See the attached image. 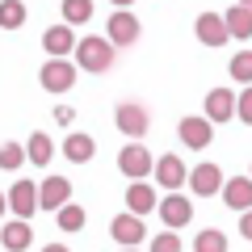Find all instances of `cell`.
<instances>
[{
    "instance_id": "cell-1",
    "label": "cell",
    "mask_w": 252,
    "mask_h": 252,
    "mask_svg": "<svg viewBox=\"0 0 252 252\" xmlns=\"http://www.w3.org/2000/svg\"><path fill=\"white\" fill-rule=\"evenodd\" d=\"M76 67H84V72H109L114 67V59H118V46L109 42V38H101V34H89V38H76Z\"/></svg>"
},
{
    "instance_id": "cell-2",
    "label": "cell",
    "mask_w": 252,
    "mask_h": 252,
    "mask_svg": "<svg viewBox=\"0 0 252 252\" xmlns=\"http://www.w3.org/2000/svg\"><path fill=\"white\" fill-rule=\"evenodd\" d=\"M76 72H80V67H76L72 59H46L42 72H38V80H42L46 93H67L76 84Z\"/></svg>"
},
{
    "instance_id": "cell-3",
    "label": "cell",
    "mask_w": 252,
    "mask_h": 252,
    "mask_svg": "<svg viewBox=\"0 0 252 252\" xmlns=\"http://www.w3.org/2000/svg\"><path fill=\"white\" fill-rule=\"evenodd\" d=\"M118 168H122V177H130V181H143L147 172H152V152H147L139 139H130V143L118 152Z\"/></svg>"
},
{
    "instance_id": "cell-4",
    "label": "cell",
    "mask_w": 252,
    "mask_h": 252,
    "mask_svg": "<svg viewBox=\"0 0 252 252\" xmlns=\"http://www.w3.org/2000/svg\"><path fill=\"white\" fill-rule=\"evenodd\" d=\"M139 34H143V30H139V17H135V13L118 9L114 17H105V38H109L114 46H135Z\"/></svg>"
},
{
    "instance_id": "cell-5",
    "label": "cell",
    "mask_w": 252,
    "mask_h": 252,
    "mask_svg": "<svg viewBox=\"0 0 252 252\" xmlns=\"http://www.w3.org/2000/svg\"><path fill=\"white\" fill-rule=\"evenodd\" d=\"M156 210H160V219H164V227H185L189 219H193V202L185 198V193H177V189H168L164 193V202H156Z\"/></svg>"
},
{
    "instance_id": "cell-6",
    "label": "cell",
    "mask_w": 252,
    "mask_h": 252,
    "mask_svg": "<svg viewBox=\"0 0 252 252\" xmlns=\"http://www.w3.org/2000/svg\"><path fill=\"white\" fill-rule=\"evenodd\" d=\"M4 206H9L17 219H34V210H38V185H34V181H17V185L4 193Z\"/></svg>"
},
{
    "instance_id": "cell-7",
    "label": "cell",
    "mask_w": 252,
    "mask_h": 252,
    "mask_svg": "<svg viewBox=\"0 0 252 252\" xmlns=\"http://www.w3.org/2000/svg\"><path fill=\"white\" fill-rule=\"evenodd\" d=\"M177 135H181V143H185L189 152H202V147H210V139H215V126H210V118H181Z\"/></svg>"
},
{
    "instance_id": "cell-8",
    "label": "cell",
    "mask_w": 252,
    "mask_h": 252,
    "mask_svg": "<svg viewBox=\"0 0 252 252\" xmlns=\"http://www.w3.org/2000/svg\"><path fill=\"white\" fill-rule=\"evenodd\" d=\"M109 235H114L122 248H139V244H143V235H147V227H143V219H139V215H130V210H126V215H118L114 223H109Z\"/></svg>"
},
{
    "instance_id": "cell-9",
    "label": "cell",
    "mask_w": 252,
    "mask_h": 252,
    "mask_svg": "<svg viewBox=\"0 0 252 252\" xmlns=\"http://www.w3.org/2000/svg\"><path fill=\"white\" fill-rule=\"evenodd\" d=\"M185 181H189V189L198 193V198H210V193H219V185H223V168L219 164H198L193 172H185Z\"/></svg>"
},
{
    "instance_id": "cell-10",
    "label": "cell",
    "mask_w": 252,
    "mask_h": 252,
    "mask_svg": "<svg viewBox=\"0 0 252 252\" xmlns=\"http://www.w3.org/2000/svg\"><path fill=\"white\" fill-rule=\"evenodd\" d=\"M147 109L143 105H135V101H126V105H118V130L122 135H130V139H143L147 135Z\"/></svg>"
},
{
    "instance_id": "cell-11",
    "label": "cell",
    "mask_w": 252,
    "mask_h": 252,
    "mask_svg": "<svg viewBox=\"0 0 252 252\" xmlns=\"http://www.w3.org/2000/svg\"><path fill=\"white\" fill-rule=\"evenodd\" d=\"M67 198H72V181H63V177H46L38 185V206L42 210H59Z\"/></svg>"
},
{
    "instance_id": "cell-12",
    "label": "cell",
    "mask_w": 252,
    "mask_h": 252,
    "mask_svg": "<svg viewBox=\"0 0 252 252\" xmlns=\"http://www.w3.org/2000/svg\"><path fill=\"white\" fill-rule=\"evenodd\" d=\"M76 46V34H72V26L63 21V26H51L42 34V51L51 55V59H67V51Z\"/></svg>"
},
{
    "instance_id": "cell-13",
    "label": "cell",
    "mask_w": 252,
    "mask_h": 252,
    "mask_svg": "<svg viewBox=\"0 0 252 252\" xmlns=\"http://www.w3.org/2000/svg\"><path fill=\"white\" fill-rule=\"evenodd\" d=\"M0 244L9 252H26L34 244V231H30V219H13V223L0 227Z\"/></svg>"
},
{
    "instance_id": "cell-14",
    "label": "cell",
    "mask_w": 252,
    "mask_h": 252,
    "mask_svg": "<svg viewBox=\"0 0 252 252\" xmlns=\"http://www.w3.org/2000/svg\"><path fill=\"white\" fill-rule=\"evenodd\" d=\"M152 172H156V185H164V189H181L185 185V164H181L177 156L152 160Z\"/></svg>"
},
{
    "instance_id": "cell-15",
    "label": "cell",
    "mask_w": 252,
    "mask_h": 252,
    "mask_svg": "<svg viewBox=\"0 0 252 252\" xmlns=\"http://www.w3.org/2000/svg\"><path fill=\"white\" fill-rule=\"evenodd\" d=\"M223 26H227V34H235L240 42H248V38H252V4L240 0L231 13H223Z\"/></svg>"
},
{
    "instance_id": "cell-16",
    "label": "cell",
    "mask_w": 252,
    "mask_h": 252,
    "mask_svg": "<svg viewBox=\"0 0 252 252\" xmlns=\"http://www.w3.org/2000/svg\"><path fill=\"white\" fill-rule=\"evenodd\" d=\"M126 210L130 215H152L156 210V189L152 185H143V181H130V189H126Z\"/></svg>"
},
{
    "instance_id": "cell-17",
    "label": "cell",
    "mask_w": 252,
    "mask_h": 252,
    "mask_svg": "<svg viewBox=\"0 0 252 252\" xmlns=\"http://www.w3.org/2000/svg\"><path fill=\"white\" fill-rule=\"evenodd\" d=\"M219 189H223V202L231 210H248L252 206V181L248 177H231V181H223Z\"/></svg>"
},
{
    "instance_id": "cell-18",
    "label": "cell",
    "mask_w": 252,
    "mask_h": 252,
    "mask_svg": "<svg viewBox=\"0 0 252 252\" xmlns=\"http://www.w3.org/2000/svg\"><path fill=\"white\" fill-rule=\"evenodd\" d=\"M206 118L210 122H231L235 118V93L231 89H215L206 97Z\"/></svg>"
},
{
    "instance_id": "cell-19",
    "label": "cell",
    "mask_w": 252,
    "mask_h": 252,
    "mask_svg": "<svg viewBox=\"0 0 252 252\" xmlns=\"http://www.w3.org/2000/svg\"><path fill=\"white\" fill-rule=\"evenodd\" d=\"M198 38H202L206 46H223L231 34H227V26H223L219 13H202V17H198Z\"/></svg>"
},
{
    "instance_id": "cell-20",
    "label": "cell",
    "mask_w": 252,
    "mask_h": 252,
    "mask_svg": "<svg viewBox=\"0 0 252 252\" xmlns=\"http://www.w3.org/2000/svg\"><path fill=\"white\" fill-rule=\"evenodd\" d=\"M93 152H97V143H93V135H67V143H63V156L72 164H89Z\"/></svg>"
},
{
    "instance_id": "cell-21",
    "label": "cell",
    "mask_w": 252,
    "mask_h": 252,
    "mask_svg": "<svg viewBox=\"0 0 252 252\" xmlns=\"http://www.w3.org/2000/svg\"><path fill=\"white\" fill-rule=\"evenodd\" d=\"M51 156H55L51 139H46L42 130H34V135H30V143H26V160H34L38 168H46V164H51Z\"/></svg>"
},
{
    "instance_id": "cell-22",
    "label": "cell",
    "mask_w": 252,
    "mask_h": 252,
    "mask_svg": "<svg viewBox=\"0 0 252 252\" xmlns=\"http://www.w3.org/2000/svg\"><path fill=\"white\" fill-rule=\"evenodd\" d=\"M55 223H59L63 231H80V227H84V206H76V202L67 198L59 210H55Z\"/></svg>"
},
{
    "instance_id": "cell-23",
    "label": "cell",
    "mask_w": 252,
    "mask_h": 252,
    "mask_svg": "<svg viewBox=\"0 0 252 252\" xmlns=\"http://www.w3.org/2000/svg\"><path fill=\"white\" fill-rule=\"evenodd\" d=\"M26 26V4L21 0H0V30H21Z\"/></svg>"
},
{
    "instance_id": "cell-24",
    "label": "cell",
    "mask_w": 252,
    "mask_h": 252,
    "mask_svg": "<svg viewBox=\"0 0 252 252\" xmlns=\"http://www.w3.org/2000/svg\"><path fill=\"white\" fill-rule=\"evenodd\" d=\"M93 17V0H63V21L67 26H84Z\"/></svg>"
},
{
    "instance_id": "cell-25",
    "label": "cell",
    "mask_w": 252,
    "mask_h": 252,
    "mask_svg": "<svg viewBox=\"0 0 252 252\" xmlns=\"http://www.w3.org/2000/svg\"><path fill=\"white\" fill-rule=\"evenodd\" d=\"M193 252H227V235L215 231V227H206V231H198V240H193Z\"/></svg>"
},
{
    "instance_id": "cell-26",
    "label": "cell",
    "mask_w": 252,
    "mask_h": 252,
    "mask_svg": "<svg viewBox=\"0 0 252 252\" xmlns=\"http://www.w3.org/2000/svg\"><path fill=\"white\" fill-rule=\"evenodd\" d=\"M21 164H26V147H21V143H0V168L17 172Z\"/></svg>"
},
{
    "instance_id": "cell-27",
    "label": "cell",
    "mask_w": 252,
    "mask_h": 252,
    "mask_svg": "<svg viewBox=\"0 0 252 252\" xmlns=\"http://www.w3.org/2000/svg\"><path fill=\"white\" fill-rule=\"evenodd\" d=\"M231 76H235L240 84H252V51H240V55L231 59Z\"/></svg>"
},
{
    "instance_id": "cell-28",
    "label": "cell",
    "mask_w": 252,
    "mask_h": 252,
    "mask_svg": "<svg viewBox=\"0 0 252 252\" xmlns=\"http://www.w3.org/2000/svg\"><path fill=\"white\" fill-rule=\"evenodd\" d=\"M152 252H181V240H177V231H164V235H156L152 240Z\"/></svg>"
},
{
    "instance_id": "cell-29",
    "label": "cell",
    "mask_w": 252,
    "mask_h": 252,
    "mask_svg": "<svg viewBox=\"0 0 252 252\" xmlns=\"http://www.w3.org/2000/svg\"><path fill=\"white\" fill-rule=\"evenodd\" d=\"M55 122H59L63 130H67V126L76 122V109H72V105H59V109H55Z\"/></svg>"
},
{
    "instance_id": "cell-30",
    "label": "cell",
    "mask_w": 252,
    "mask_h": 252,
    "mask_svg": "<svg viewBox=\"0 0 252 252\" xmlns=\"http://www.w3.org/2000/svg\"><path fill=\"white\" fill-rule=\"evenodd\" d=\"M240 122H252V93L240 97Z\"/></svg>"
},
{
    "instance_id": "cell-31",
    "label": "cell",
    "mask_w": 252,
    "mask_h": 252,
    "mask_svg": "<svg viewBox=\"0 0 252 252\" xmlns=\"http://www.w3.org/2000/svg\"><path fill=\"white\" fill-rule=\"evenodd\" d=\"M42 252H67V248H63V244H46Z\"/></svg>"
},
{
    "instance_id": "cell-32",
    "label": "cell",
    "mask_w": 252,
    "mask_h": 252,
    "mask_svg": "<svg viewBox=\"0 0 252 252\" xmlns=\"http://www.w3.org/2000/svg\"><path fill=\"white\" fill-rule=\"evenodd\" d=\"M109 4H118V9H126V4H130V0H109Z\"/></svg>"
},
{
    "instance_id": "cell-33",
    "label": "cell",
    "mask_w": 252,
    "mask_h": 252,
    "mask_svg": "<svg viewBox=\"0 0 252 252\" xmlns=\"http://www.w3.org/2000/svg\"><path fill=\"white\" fill-rule=\"evenodd\" d=\"M4 210H9V206H4V193H0V215H4Z\"/></svg>"
},
{
    "instance_id": "cell-34",
    "label": "cell",
    "mask_w": 252,
    "mask_h": 252,
    "mask_svg": "<svg viewBox=\"0 0 252 252\" xmlns=\"http://www.w3.org/2000/svg\"><path fill=\"white\" fill-rule=\"evenodd\" d=\"M126 252H135V248H126Z\"/></svg>"
}]
</instances>
